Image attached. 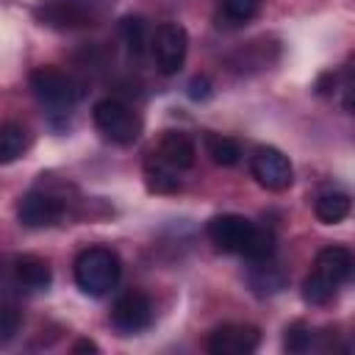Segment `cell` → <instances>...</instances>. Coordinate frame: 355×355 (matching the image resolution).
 Wrapping results in <instances>:
<instances>
[{
	"label": "cell",
	"instance_id": "cell-22",
	"mask_svg": "<svg viewBox=\"0 0 355 355\" xmlns=\"http://www.w3.org/2000/svg\"><path fill=\"white\" fill-rule=\"evenodd\" d=\"M17 327H19V316H17V311L11 305H6L0 311V341L8 344L14 338V333H17Z\"/></svg>",
	"mask_w": 355,
	"mask_h": 355
},
{
	"label": "cell",
	"instance_id": "cell-13",
	"mask_svg": "<svg viewBox=\"0 0 355 355\" xmlns=\"http://www.w3.org/2000/svg\"><path fill=\"white\" fill-rule=\"evenodd\" d=\"M155 153L175 169H191L194 166V158H197V150H194V141L180 133V130H166L155 147Z\"/></svg>",
	"mask_w": 355,
	"mask_h": 355
},
{
	"label": "cell",
	"instance_id": "cell-8",
	"mask_svg": "<svg viewBox=\"0 0 355 355\" xmlns=\"http://www.w3.org/2000/svg\"><path fill=\"white\" fill-rule=\"evenodd\" d=\"M153 322V302L144 291H125L111 305V324L122 336H133Z\"/></svg>",
	"mask_w": 355,
	"mask_h": 355
},
{
	"label": "cell",
	"instance_id": "cell-17",
	"mask_svg": "<svg viewBox=\"0 0 355 355\" xmlns=\"http://www.w3.org/2000/svg\"><path fill=\"white\" fill-rule=\"evenodd\" d=\"M205 147H208V155L216 166H236L241 161V144L230 136H216L211 133L205 139Z\"/></svg>",
	"mask_w": 355,
	"mask_h": 355
},
{
	"label": "cell",
	"instance_id": "cell-9",
	"mask_svg": "<svg viewBox=\"0 0 355 355\" xmlns=\"http://www.w3.org/2000/svg\"><path fill=\"white\" fill-rule=\"evenodd\" d=\"M261 344V330L255 324H241V322H227L219 324L208 336V352L214 355H250Z\"/></svg>",
	"mask_w": 355,
	"mask_h": 355
},
{
	"label": "cell",
	"instance_id": "cell-7",
	"mask_svg": "<svg viewBox=\"0 0 355 355\" xmlns=\"http://www.w3.org/2000/svg\"><path fill=\"white\" fill-rule=\"evenodd\" d=\"M250 172L266 191H286L294 180L291 161L272 144H258L250 155Z\"/></svg>",
	"mask_w": 355,
	"mask_h": 355
},
{
	"label": "cell",
	"instance_id": "cell-23",
	"mask_svg": "<svg viewBox=\"0 0 355 355\" xmlns=\"http://www.w3.org/2000/svg\"><path fill=\"white\" fill-rule=\"evenodd\" d=\"M211 94V80L205 78V75H200V78H194L191 83H189V97L191 100H205Z\"/></svg>",
	"mask_w": 355,
	"mask_h": 355
},
{
	"label": "cell",
	"instance_id": "cell-5",
	"mask_svg": "<svg viewBox=\"0 0 355 355\" xmlns=\"http://www.w3.org/2000/svg\"><path fill=\"white\" fill-rule=\"evenodd\" d=\"M150 53L161 75H175L180 72L186 53H189V33L178 22H164L155 28L150 36Z\"/></svg>",
	"mask_w": 355,
	"mask_h": 355
},
{
	"label": "cell",
	"instance_id": "cell-26",
	"mask_svg": "<svg viewBox=\"0 0 355 355\" xmlns=\"http://www.w3.org/2000/svg\"><path fill=\"white\" fill-rule=\"evenodd\" d=\"M347 75H349V78H355V55L347 61Z\"/></svg>",
	"mask_w": 355,
	"mask_h": 355
},
{
	"label": "cell",
	"instance_id": "cell-12",
	"mask_svg": "<svg viewBox=\"0 0 355 355\" xmlns=\"http://www.w3.org/2000/svg\"><path fill=\"white\" fill-rule=\"evenodd\" d=\"M11 275H14L17 286H22L25 291H44L53 280L50 263L39 255H17L11 261Z\"/></svg>",
	"mask_w": 355,
	"mask_h": 355
},
{
	"label": "cell",
	"instance_id": "cell-6",
	"mask_svg": "<svg viewBox=\"0 0 355 355\" xmlns=\"http://www.w3.org/2000/svg\"><path fill=\"white\" fill-rule=\"evenodd\" d=\"M255 236H258V227L247 216H239V214H219L208 222V239L222 252H233V255L247 258Z\"/></svg>",
	"mask_w": 355,
	"mask_h": 355
},
{
	"label": "cell",
	"instance_id": "cell-3",
	"mask_svg": "<svg viewBox=\"0 0 355 355\" xmlns=\"http://www.w3.org/2000/svg\"><path fill=\"white\" fill-rule=\"evenodd\" d=\"M92 119H94V125H97V130L108 139V141H114V144H133L136 139H139V133H141V119H139V114L130 108V105H125L122 100H114V97H105V100H100L94 108H92Z\"/></svg>",
	"mask_w": 355,
	"mask_h": 355
},
{
	"label": "cell",
	"instance_id": "cell-15",
	"mask_svg": "<svg viewBox=\"0 0 355 355\" xmlns=\"http://www.w3.org/2000/svg\"><path fill=\"white\" fill-rule=\"evenodd\" d=\"M352 211V200L344 191H324L313 202V214L322 225H336Z\"/></svg>",
	"mask_w": 355,
	"mask_h": 355
},
{
	"label": "cell",
	"instance_id": "cell-20",
	"mask_svg": "<svg viewBox=\"0 0 355 355\" xmlns=\"http://www.w3.org/2000/svg\"><path fill=\"white\" fill-rule=\"evenodd\" d=\"M225 17L233 19V22H247L258 14L261 8V0H225Z\"/></svg>",
	"mask_w": 355,
	"mask_h": 355
},
{
	"label": "cell",
	"instance_id": "cell-25",
	"mask_svg": "<svg viewBox=\"0 0 355 355\" xmlns=\"http://www.w3.org/2000/svg\"><path fill=\"white\" fill-rule=\"evenodd\" d=\"M344 108H347L349 114H355V86L347 89V94H344Z\"/></svg>",
	"mask_w": 355,
	"mask_h": 355
},
{
	"label": "cell",
	"instance_id": "cell-4",
	"mask_svg": "<svg viewBox=\"0 0 355 355\" xmlns=\"http://www.w3.org/2000/svg\"><path fill=\"white\" fill-rule=\"evenodd\" d=\"M36 17L42 19V25H50L58 31L86 28V25L100 22L103 3H97V0H44L36 8Z\"/></svg>",
	"mask_w": 355,
	"mask_h": 355
},
{
	"label": "cell",
	"instance_id": "cell-24",
	"mask_svg": "<svg viewBox=\"0 0 355 355\" xmlns=\"http://www.w3.org/2000/svg\"><path fill=\"white\" fill-rule=\"evenodd\" d=\"M72 352H100V347H97L94 341H89V338H80V341L72 347Z\"/></svg>",
	"mask_w": 355,
	"mask_h": 355
},
{
	"label": "cell",
	"instance_id": "cell-16",
	"mask_svg": "<svg viewBox=\"0 0 355 355\" xmlns=\"http://www.w3.org/2000/svg\"><path fill=\"white\" fill-rule=\"evenodd\" d=\"M28 130L17 122H6L0 128V164H11L17 161L25 150H28Z\"/></svg>",
	"mask_w": 355,
	"mask_h": 355
},
{
	"label": "cell",
	"instance_id": "cell-18",
	"mask_svg": "<svg viewBox=\"0 0 355 355\" xmlns=\"http://www.w3.org/2000/svg\"><path fill=\"white\" fill-rule=\"evenodd\" d=\"M336 294V286H330L327 280H322L316 272H311L305 280H302V300L308 305H324L330 302Z\"/></svg>",
	"mask_w": 355,
	"mask_h": 355
},
{
	"label": "cell",
	"instance_id": "cell-1",
	"mask_svg": "<svg viewBox=\"0 0 355 355\" xmlns=\"http://www.w3.org/2000/svg\"><path fill=\"white\" fill-rule=\"evenodd\" d=\"M122 275V261L108 247H89L75 258V283L89 297L108 294Z\"/></svg>",
	"mask_w": 355,
	"mask_h": 355
},
{
	"label": "cell",
	"instance_id": "cell-10",
	"mask_svg": "<svg viewBox=\"0 0 355 355\" xmlns=\"http://www.w3.org/2000/svg\"><path fill=\"white\" fill-rule=\"evenodd\" d=\"M64 216V202L47 191H28L19 197L17 202V219L25 225V227H53L58 219Z\"/></svg>",
	"mask_w": 355,
	"mask_h": 355
},
{
	"label": "cell",
	"instance_id": "cell-2",
	"mask_svg": "<svg viewBox=\"0 0 355 355\" xmlns=\"http://www.w3.org/2000/svg\"><path fill=\"white\" fill-rule=\"evenodd\" d=\"M28 83H31L33 97L42 105L55 108V111H67V108H72L83 97L80 83L72 75H67V72H61L55 67H39V69H33L31 78H28Z\"/></svg>",
	"mask_w": 355,
	"mask_h": 355
},
{
	"label": "cell",
	"instance_id": "cell-21",
	"mask_svg": "<svg viewBox=\"0 0 355 355\" xmlns=\"http://www.w3.org/2000/svg\"><path fill=\"white\" fill-rule=\"evenodd\" d=\"M283 347H286L288 352H305V349L311 347V330H308L302 322H297V324L286 327V338H283Z\"/></svg>",
	"mask_w": 355,
	"mask_h": 355
},
{
	"label": "cell",
	"instance_id": "cell-14",
	"mask_svg": "<svg viewBox=\"0 0 355 355\" xmlns=\"http://www.w3.org/2000/svg\"><path fill=\"white\" fill-rule=\"evenodd\" d=\"M144 180H147V189L155 194H175L180 189L178 169L169 166L158 153H150L144 158Z\"/></svg>",
	"mask_w": 355,
	"mask_h": 355
},
{
	"label": "cell",
	"instance_id": "cell-11",
	"mask_svg": "<svg viewBox=\"0 0 355 355\" xmlns=\"http://www.w3.org/2000/svg\"><path fill=\"white\" fill-rule=\"evenodd\" d=\"M313 272H316L322 280H327L330 286L338 288V286L349 277V272H352V252H349L347 247L330 244V247L319 250V255H316V261H313Z\"/></svg>",
	"mask_w": 355,
	"mask_h": 355
},
{
	"label": "cell",
	"instance_id": "cell-19",
	"mask_svg": "<svg viewBox=\"0 0 355 355\" xmlns=\"http://www.w3.org/2000/svg\"><path fill=\"white\" fill-rule=\"evenodd\" d=\"M122 36H125V42H128V50L130 53H141L144 50V44L150 42L147 39V25H144V19L141 17H128V19H122Z\"/></svg>",
	"mask_w": 355,
	"mask_h": 355
}]
</instances>
